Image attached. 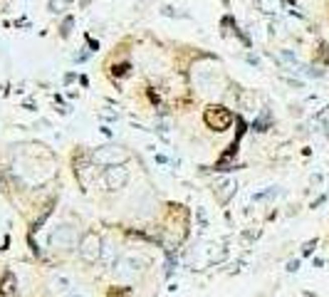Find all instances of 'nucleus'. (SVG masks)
Masks as SVG:
<instances>
[{
    "mask_svg": "<svg viewBox=\"0 0 329 297\" xmlns=\"http://www.w3.org/2000/svg\"><path fill=\"white\" fill-rule=\"evenodd\" d=\"M90 3H92V0H79V5H82V8H87Z\"/></svg>",
    "mask_w": 329,
    "mask_h": 297,
    "instance_id": "19",
    "label": "nucleus"
},
{
    "mask_svg": "<svg viewBox=\"0 0 329 297\" xmlns=\"http://www.w3.org/2000/svg\"><path fill=\"white\" fill-rule=\"evenodd\" d=\"M90 57V55H87V52H85V50H82V52H77V55H74V59H77V62H85V59Z\"/></svg>",
    "mask_w": 329,
    "mask_h": 297,
    "instance_id": "17",
    "label": "nucleus"
},
{
    "mask_svg": "<svg viewBox=\"0 0 329 297\" xmlns=\"http://www.w3.org/2000/svg\"><path fill=\"white\" fill-rule=\"evenodd\" d=\"M18 280H15V275L8 270V272H3V280H0V292L3 297H18Z\"/></svg>",
    "mask_w": 329,
    "mask_h": 297,
    "instance_id": "8",
    "label": "nucleus"
},
{
    "mask_svg": "<svg viewBox=\"0 0 329 297\" xmlns=\"http://www.w3.org/2000/svg\"><path fill=\"white\" fill-rule=\"evenodd\" d=\"M102 181H104V186L109 191H119V188H124L129 183V171L124 166H109V169H104Z\"/></svg>",
    "mask_w": 329,
    "mask_h": 297,
    "instance_id": "5",
    "label": "nucleus"
},
{
    "mask_svg": "<svg viewBox=\"0 0 329 297\" xmlns=\"http://www.w3.org/2000/svg\"><path fill=\"white\" fill-rule=\"evenodd\" d=\"M87 45H90L92 50H99V42H97V40H92L90 35H87Z\"/></svg>",
    "mask_w": 329,
    "mask_h": 297,
    "instance_id": "16",
    "label": "nucleus"
},
{
    "mask_svg": "<svg viewBox=\"0 0 329 297\" xmlns=\"http://www.w3.org/2000/svg\"><path fill=\"white\" fill-rule=\"evenodd\" d=\"M299 267V263L297 260H292V263H290V265H287V270H290V272H295V270H297Z\"/></svg>",
    "mask_w": 329,
    "mask_h": 297,
    "instance_id": "18",
    "label": "nucleus"
},
{
    "mask_svg": "<svg viewBox=\"0 0 329 297\" xmlns=\"http://www.w3.org/2000/svg\"><path fill=\"white\" fill-rule=\"evenodd\" d=\"M69 297H79V295H69Z\"/></svg>",
    "mask_w": 329,
    "mask_h": 297,
    "instance_id": "20",
    "label": "nucleus"
},
{
    "mask_svg": "<svg viewBox=\"0 0 329 297\" xmlns=\"http://www.w3.org/2000/svg\"><path fill=\"white\" fill-rule=\"evenodd\" d=\"M74 228L72 226H57L52 233H50V245L55 248V250H69L72 245H74Z\"/></svg>",
    "mask_w": 329,
    "mask_h": 297,
    "instance_id": "4",
    "label": "nucleus"
},
{
    "mask_svg": "<svg viewBox=\"0 0 329 297\" xmlns=\"http://www.w3.org/2000/svg\"><path fill=\"white\" fill-rule=\"evenodd\" d=\"M79 255L85 263H97L102 258V238L97 236L94 231H87L82 240H79Z\"/></svg>",
    "mask_w": 329,
    "mask_h": 297,
    "instance_id": "3",
    "label": "nucleus"
},
{
    "mask_svg": "<svg viewBox=\"0 0 329 297\" xmlns=\"http://www.w3.org/2000/svg\"><path fill=\"white\" fill-rule=\"evenodd\" d=\"M126 159H129L126 148L114 146V144L97 146V148H94V154H92V161H94V164H99V166H104V169H109V166H121Z\"/></svg>",
    "mask_w": 329,
    "mask_h": 297,
    "instance_id": "1",
    "label": "nucleus"
},
{
    "mask_svg": "<svg viewBox=\"0 0 329 297\" xmlns=\"http://www.w3.org/2000/svg\"><path fill=\"white\" fill-rule=\"evenodd\" d=\"M235 191H238V183L233 181V178H223V181H218L215 183V188H213V193H215V201L218 203H228L233 196H235Z\"/></svg>",
    "mask_w": 329,
    "mask_h": 297,
    "instance_id": "7",
    "label": "nucleus"
},
{
    "mask_svg": "<svg viewBox=\"0 0 329 297\" xmlns=\"http://www.w3.org/2000/svg\"><path fill=\"white\" fill-rule=\"evenodd\" d=\"M314 245H317V240H309V243H307V245L302 248V250H304V255H309V253L314 250Z\"/></svg>",
    "mask_w": 329,
    "mask_h": 297,
    "instance_id": "15",
    "label": "nucleus"
},
{
    "mask_svg": "<svg viewBox=\"0 0 329 297\" xmlns=\"http://www.w3.org/2000/svg\"><path fill=\"white\" fill-rule=\"evenodd\" d=\"M233 119H235L233 117V112L225 109V107H220V104H210L208 109H206V114H203L206 126L213 129V131H225V129H230Z\"/></svg>",
    "mask_w": 329,
    "mask_h": 297,
    "instance_id": "2",
    "label": "nucleus"
},
{
    "mask_svg": "<svg viewBox=\"0 0 329 297\" xmlns=\"http://www.w3.org/2000/svg\"><path fill=\"white\" fill-rule=\"evenodd\" d=\"M60 8H64V0H50V13H60Z\"/></svg>",
    "mask_w": 329,
    "mask_h": 297,
    "instance_id": "13",
    "label": "nucleus"
},
{
    "mask_svg": "<svg viewBox=\"0 0 329 297\" xmlns=\"http://www.w3.org/2000/svg\"><path fill=\"white\" fill-rule=\"evenodd\" d=\"M151 260L146 258V255H126L124 260L119 263V275H124V277H134L139 270H144V267L149 265Z\"/></svg>",
    "mask_w": 329,
    "mask_h": 297,
    "instance_id": "6",
    "label": "nucleus"
},
{
    "mask_svg": "<svg viewBox=\"0 0 329 297\" xmlns=\"http://www.w3.org/2000/svg\"><path fill=\"white\" fill-rule=\"evenodd\" d=\"M129 69H131V67H129V62H121V64H117V67H114V72H112V75H114V77H124Z\"/></svg>",
    "mask_w": 329,
    "mask_h": 297,
    "instance_id": "11",
    "label": "nucleus"
},
{
    "mask_svg": "<svg viewBox=\"0 0 329 297\" xmlns=\"http://www.w3.org/2000/svg\"><path fill=\"white\" fill-rule=\"evenodd\" d=\"M272 196H277V188L272 186L270 191H263V193H255V201H263V198H272Z\"/></svg>",
    "mask_w": 329,
    "mask_h": 297,
    "instance_id": "12",
    "label": "nucleus"
},
{
    "mask_svg": "<svg viewBox=\"0 0 329 297\" xmlns=\"http://www.w3.org/2000/svg\"><path fill=\"white\" fill-rule=\"evenodd\" d=\"M268 126H270V112H263V117L253 124V129L255 131H268Z\"/></svg>",
    "mask_w": 329,
    "mask_h": 297,
    "instance_id": "9",
    "label": "nucleus"
},
{
    "mask_svg": "<svg viewBox=\"0 0 329 297\" xmlns=\"http://www.w3.org/2000/svg\"><path fill=\"white\" fill-rule=\"evenodd\" d=\"M72 25H74V18H72V15H67V18H64V23H62V30H60L62 37H69V32H72Z\"/></svg>",
    "mask_w": 329,
    "mask_h": 297,
    "instance_id": "10",
    "label": "nucleus"
},
{
    "mask_svg": "<svg viewBox=\"0 0 329 297\" xmlns=\"http://www.w3.org/2000/svg\"><path fill=\"white\" fill-rule=\"evenodd\" d=\"M280 57L285 59V62H290V64H297V57H295V55H292V52H282V55H280Z\"/></svg>",
    "mask_w": 329,
    "mask_h": 297,
    "instance_id": "14",
    "label": "nucleus"
}]
</instances>
